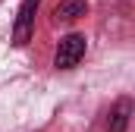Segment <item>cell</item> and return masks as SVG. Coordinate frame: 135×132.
<instances>
[{"instance_id": "cell-1", "label": "cell", "mask_w": 135, "mask_h": 132, "mask_svg": "<svg viewBox=\"0 0 135 132\" xmlns=\"http://www.w3.org/2000/svg\"><path fill=\"white\" fill-rule=\"evenodd\" d=\"M85 47H88L85 44V35H66V38H60L57 54H54V66L57 69H72L85 57Z\"/></svg>"}, {"instance_id": "cell-2", "label": "cell", "mask_w": 135, "mask_h": 132, "mask_svg": "<svg viewBox=\"0 0 135 132\" xmlns=\"http://www.w3.org/2000/svg\"><path fill=\"white\" fill-rule=\"evenodd\" d=\"M38 3L41 0H22L19 13H16V25H13V44L22 47L28 44V38L35 32V13H38Z\"/></svg>"}, {"instance_id": "cell-3", "label": "cell", "mask_w": 135, "mask_h": 132, "mask_svg": "<svg viewBox=\"0 0 135 132\" xmlns=\"http://www.w3.org/2000/svg\"><path fill=\"white\" fill-rule=\"evenodd\" d=\"M129 120H132V101H129V98H123V101H116V107L110 110L107 132H126Z\"/></svg>"}, {"instance_id": "cell-4", "label": "cell", "mask_w": 135, "mask_h": 132, "mask_svg": "<svg viewBox=\"0 0 135 132\" xmlns=\"http://www.w3.org/2000/svg\"><path fill=\"white\" fill-rule=\"evenodd\" d=\"M85 10H88V0H60L54 6V19L57 22H72V19L85 16Z\"/></svg>"}]
</instances>
